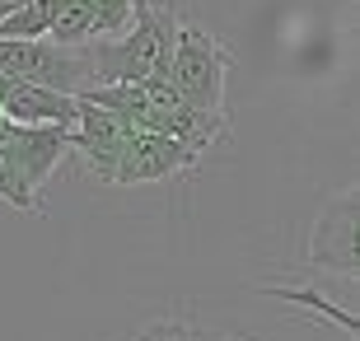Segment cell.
Masks as SVG:
<instances>
[{"instance_id":"obj_1","label":"cell","mask_w":360,"mask_h":341,"mask_svg":"<svg viewBox=\"0 0 360 341\" xmlns=\"http://www.w3.org/2000/svg\"><path fill=\"white\" fill-rule=\"evenodd\" d=\"M178 10L141 0L131 14V24L122 28L112 42L89 47V84H141V79H169V61H174L178 42Z\"/></svg>"},{"instance_id":"obj_2","label":"cell","mask_w":360,"mask_h":341,"mask_svg":"<svg viewBox=\"0 0 360 341\" xmlns=\"http://www.w3.org/2000/svg\"><path fill=\"white\" fill-rule=\"evenodd\" d=\"M234 56L215 42V33H206L201 24H178L174 61H169V84L187 108L225 117V79Z\"/></svg>"},{"instance_id":"obj_3","label":"cell","mask_w":360,"mask_h":341,"mask_svg":"<svg viewBox=\"0 0 360 341\" xmlns=\"http://www.w3.org/2000/svg\"><path fill=\"white\" fill-rule=\"evenodd\" d=\"M0 75L56 94H80L89 84V56L84 47H56L52 38H0Z\"/></svg>"},{"instance_id":"obj_4","label":"cell","mask_w":360,"mask_h":341,"mask_svg":"<svg viewBox=\"0 0 360 341\" xmlns=\"http://www.w3.org/2000/svg\"><path fill=\"white\" fill-rule=\"evenodd\" d=\"M197 164H201V155H192V150H187V145H178L174 136H160V131H141V127H131L108 183H117V187L160 183V178H174V173H192Z\"/></svg>"},{"instance_id":"obj_5","label":"cell","mask_w":360,"mask_h":341,"mask_svg":"<svg viewBox=\"0 0 360 341\" xmlns=\"http://www.w3.org/2000/svg\"><path fill=\"white\" fill-rule=\"evenodd\" d=\"M0 145H5L14 178L42 201V183L70 155V131L66 127H14V122H0Z\"/></svg>"},{"instance_id":"obj_6","label":"cell","mask_w":360,"mask_h":341,"mask_svg":"<svg viewBox=\"0 0 360 341\" xmlns=\"http://www.w3.org/2000/svg\"><path fill=\"white\" fill-rule=\"evenodd\" d=\"M75 112H80L75 94H56L42 84H28V79L0 75V117L14 127H66L70 131Z\"/></svg>"},{"instance_id":"obj_7","label":"cell","mask_w":360,"mask_h":341,"mask_svg":"<svg viewBox=\"0 0 360 341\" xmlns=\"http://www.w3.org/2000/svg\"><path fill=\"white\" fill-rule=\"evenodd\" d=\"M127 131H131V122L112 117L108 108L80 103L75 127H70V150H80L84 169H89L98 183H108V178H112V164H117V155H122V145H127Z\"/></svg>"},{"instance_id":"obj_8","label":"cell","mask_w":360,"mask_h":341,"mask_svg":"<svg viewBox=\"0 0 360 341\" xmlns=\"http://www.w3.org/2000/svg\"><path fill=\"white\" fill-rule=\"evenodd\" d=\"M309 262L356 276V197H342L333 210H323L309 238Z\"/></svg>"},{"instance_id":"obj_9","label":"cell","mask_w":360,"mask_h":341,"mask_svg":"<svg viewBox=\"0 0 360 341\" xmlns=\"http://www.w3.org/2000/svg\"><path fill=\"white\" fill-rule=\"evenodd\" d=\"M131 341H253V337L206 328V323H197V318H155V323H146Z\"/></svg>"},{"instance_id":"obj_10","label":"cell","mask_w":360,"mask_h":341,"mask_svg":"<svg viewBox=\"0 0 360 341\" xmlns=\"http://www.w3.org/2000/svg\"><path fill=\"white\" fill-rule=\"evenodd\" d=\"M267 295H276V300H285V304H300V309H309V314H323L328 323H337V328L347 332L351 341L360 337V328H356V314L351 309H337L333 300H323L319 290H281V285H262Z\"/></svg>"},{"instance_id":"obj_11","label":"cell","mask_w":360,"mask_h":341,"mask_svg":"<svg viewBox=\"0 0 360 341\" xmlns=\"http://www.w3.org/2000/svg\"><path fill=\"white\" fill-rule=\"evenodd\" d=\"M89 5L103 14L108 33H122V28L131 24V14H136V5H141V0H89Z\"/></svg>"},{"instance_id":"obj_12","label":"cell","mask_w":360,"mask_h":341,"mask_svg":"<svg viewBox=\"0 0 360 341\" xmlns=\"http://www.w3.org/2000/svg\"><path fill=\"white\" fill-rule=\"evenodd\" d=\"M33 5H42V0H0V19H10L19 10H33Z\"/></svg>"}]
</instances>
